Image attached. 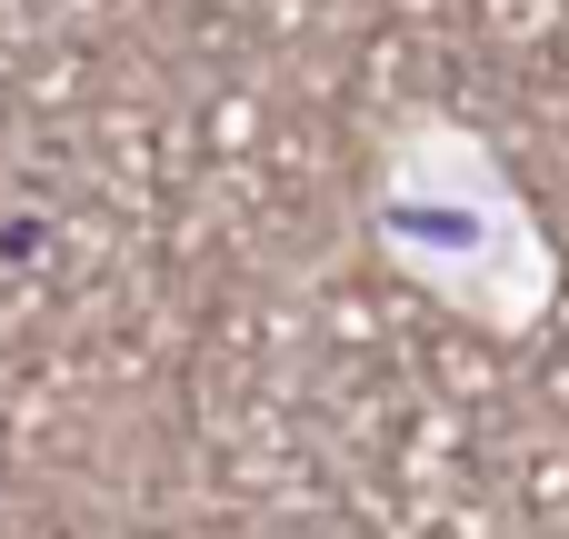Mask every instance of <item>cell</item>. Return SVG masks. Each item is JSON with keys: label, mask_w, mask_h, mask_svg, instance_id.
Listing matches in <instances>:
<instances>
[{"label": "cell", "mask_w": 569, "mask_h": 539, "mask_svg": "<svg viewBox=\"0 0 569 539\" xmlns=\"http://www.w3.org/2000/svg\"><path fill=\"white\" fill-rule=\"evenodd\" d=\"M360 230L410 290H430L450 320H480L500 340H520L540 320V300L560 290V260L540 250L490 140L470 120H440V110H410L400 130H380Z\"/></svg>", "instance_id": "cell-1"}]
</instances>
